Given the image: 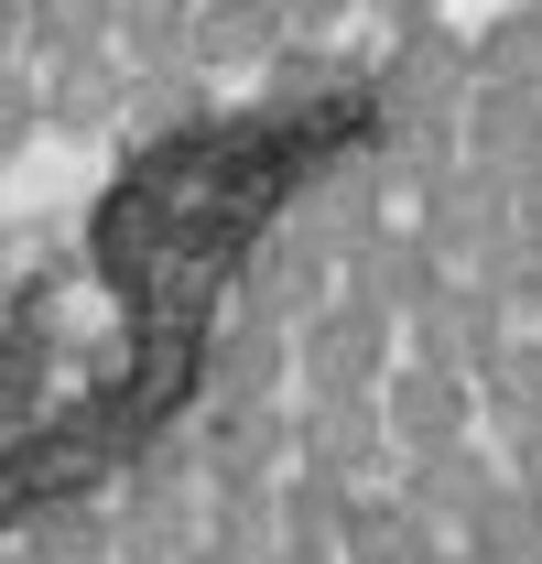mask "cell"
I'll return each instance as SVG.
<instances>
[{
    "label": "cell",
    "mask_w": 542,
    "mask_h": 564,
    "mask_svg": "<svg viewBox=\"0 0 542 564\" xmlns=\"http://www.w3.org/2000/svg\"><path fill=\"white\" fill-rule=\"evenodd\" d=\"M206 478H174V467H131L120 489V564H185L206 543V510H196Z\"/></svg>",
    "instance_id": "7c38bea8"
},
{
    "label": "cell",
    "mask_w": 542,
    "mask_h": 564,
    "mask_svg": "<svg viewBox=\"0 0 542 564\" xmlns=\"http://www.w3.org/2000/svg\"><path fill=\"white\" fill-rule=\"evenodd\" d=\"M22 564H120V499H44L22 521Z\"/></svg>",
    "instance_id": "e0dca14e"
},
{
    "label": "cell",
    "mask_w": 542,
    "mask_h": 564,
    "mask_svg": "<svg viewBox=\"0 0 542 564\" xmlns=\"http://www.w3.org/2000/svg\"><path fill=\"white\" fill-rule=\"evenodd\" d=\"M358 66H369V55H337L326 33H293V44L261 66V98L293 120V109H326V98H347V87H358Z\"/></svg>",
    "instance_id": "ffe728a7"
},
{
    "label": "cell",
    "mask_w": 542,
    "mask_h": 564,
    "mask_svg": "<svg viewBox=\"0 0 542 564\" xmlns=\"http://www.w3.org/2000/svg\"><path fill=\"white\" fill-rule=\"evenodd\" d=\"M206 120H217V66H141V87H131L141 141H196Z\"/></svg>",
    "instance_id": "d6986e66"
},
{
    "label": "cell",
    "mask_w": 542,
    "mask_h": 564,
    "mask_svg": "<svg viewBox=\"0 0 542 564\" xmlns=\"http://www.w3.org/2000/svg\"><path fill=\"white\" fill-rule=\"evenodd\" d=\"M477 564H542V489L532 478H499V489L467 510V532H456Z\"/></svg>",
    "instance_id": "44dd1931"
},
{
    "label": "cell",
    "mask_w": 542,
    "mask_h": 564,
    "mask_svg": "<svg viewBox=\"0 0 542 564\" xmlns=\"http://www.w3.org/2000/svg\"><path fill=\"white\" fill-rule=\"evenodd\" d=\"M412 217H423V239H434L445 261H488V250L510 239V217H521V185H510L499 163L456 152L445 174H423V185H412Z\"/></svg>",
    "instance_id": "277c9868"
},
{
    "label": "cell",
    "mask_w": 542,
    "mask_h": 564,
    "mask_svg": "<svg viewBox=\"0 0 542 564\" xmlns=\"http://www.w3.org/2000/svg\"><path fill=\"white\" fill-rule=\"evenodd\" d=\"M510 478V445H488V434H445V445H402V478L391 489L423 510V521H445V532H467V510Z\"/></svg>",
    "instance_id": "9c48e42d"
},
{
    "label": "cell",
    "mask_w": 542,
    "mask_h": 564,
    "mask_svg": "<svg viewBox=\"0 0 542 564\" xmlns=\"http://www.w3.org/2000/svg\"><path fill=\"white\" fill-rule=\"evenodd\" d=\"M337 293H347V261L304 228V217H282V228H261V239L239 250V304H261V315H282V326L326 315Z\"/></svg>",
    "instance_id": "8992f818"
},
{
    "label": "cell",
    "mask_w": 542,
    "mask_h": 564,
    "mask_svg": "<svg viewBox=\"0 0 542 564\" xmlns=\"http://www.w3.org/2000/svg\"><path fill=\"white\" fill-rule=\"evenodd\" d=\"M477 391H488V434L542 423V326H510V348L477 369Z\"/></svg>",
    "instance_id": "603a6c76"
},
{
    "label": "cell",
    "mask_w": 542,
    "mask_h": 564,
    "mask_svg": "<svg viewBox=\"0 0 542 564\" xmlns=\"http://www.w3.org/2000/svg\"><path fill=\"white\" fill-rule=\"evenodd\" d=\"M271 564H347V554H337V543H282Z\"/></svg>",
    "instance_id": "f546056e"
},
{
    "label": "cell",
    "mask_w": 542,
    "mask_h": 564,
    "mask_svg": "<svg viewBox=\"0 0 542 564\" xmlns=\"http://www.w3.org/2000/svg\"><path fill=\"white\" fill-rule=\"evenodd\" d=\"M467 152L521 185V174L542 163V87H477L467 98Z\"/></svg>",
    "instance_id": "ac0fdd59"
},
{
    "label": "cell",
    "mask_w": 542,
    "mask_h": 564,
    "mask_svg": "<svg viewBox=\"0 0 542 564\" xmlns=\"http://www.w3.org/2000/svg\"><path fill=\"white\" fill-rule=\"evenodd\" d=\"M196 33H206V0H120V55L131 66H206Z\"/></svg>",
    "instance_id": "7402d4cb"
},
{
    "label": "cell",
    "mask_w": 542,
    "mask_h": 564,
    "mask_svg": "<svg viewBox=\"0 0 542 564\" xmlns=\"http://www.w3.org/2000/svg\"><path fill=\"white\" fill-rule=\"evenodd\" d=\"M369 98H380V120H467V98H477V33H456L445 11L412 22V33H391V55L369 66Z\"/></svg>",
    "instance_id": "7a4b0ae2"
},
{
    "label": "cell",
    "mask_w": 542,
    "mask_h": 564,
    "mask_svg": "<svg viewBox=\"0 0 542 564\" xmlns=\"http://www.w3.org/2000/svg\"><path fill=\"white\" fill-rule=\"evenodd\" d=\"M131 87H141V66L120 55V44L44 55V98H55V131H66V141H109L120 120H131Z\"/></svg>",
    "instance_id": "4fadbf2b"
},
{
    "label": "cell",
    "mask_w": 542,
    "mask_h": 564,
    "mask_svg": "<svg viewBox=\"0 0 542 564\" xmlns=\"http://www.w3.org/2000/svg\"><path fill=\"white\" fill-rule=\"evenodd\" d=\"M445 272H456V261L423 239V217H412V228H380V239L347 250V293H369V304H391V315H412Z\"/></svg>",
    "instance_id": "5bb4252c"
},
{
    "label": "cell",
    "mask_w": 542,
    "mask_h": 564,
    "mask_svg": "<svg viewBox=\"0 0 542 564\" xmlns=\"http://www.w3.org/2000/svg\"><path fill=\"white\" fill-rule=\"evenodd\" d=\"M380 413H391L402 445H445V434H488V391H477V369L402 358V369L380 380Z\"/></svg>",
    "instance_id": "8fae6325"
},
{
    "label": "cell",
    "mask_w": 542,
    "mask_h": 564,
    "mask_svg": "<svg viewBox=\"0 0 542 564\" xmlns=\"http://www.w3.org/2000/svg\"><path fill=\"white\" fill-rule=\"evenodd\" d=\"M477 87H542V0H510L477 22Z\"/></svg>",
    "instance_id": "cb8c5ba5"
},
{
    "label": "cell",
    "mask_w": 542,
    "mask_h": 564,
    "mask_svg": "<svg viewBox=\"0 0 542 564\" xmlns=\"http://www.w3.org/2000/svg\"><path fill=\"white\" fill-rule=\"evenodd\" d=\"M477 272L510 293V315H521V326H542V228H521V217H510V239H499Z\"/></svg>",
    "instance_id": "484cf974"
},
{
    "label": "cell",
    "mask_w": 542,
    "mask_h": 564,
    "mask_svg": "<svg viewBox=\"0 0 542 564\" xmlns=\"http://www.w3.org/2000/svg\"><path fill=\"white\" fill-rule=\"evenodd\" d=\"M358 11H369V0H293V22H304V33H337V22H358Z\"/></svg>",
    "instance_id": "4316f807"
},
{
    "label": "cell",
    "mask_w": 542,
    "mask_h": 564,
    "mask_svg": "<svg viewBox=\"0 0 542 564\" xmlns=\"http://www.w3.org/2000/svg\"><path fill=\"white\" fill-rule=\"evenodd\" d=\"M293 348H304V380H293V391L369 402V391H380V380L412 358V337H402V315H391V304H369V293H337L326 315H304V326H293Z\"/></svg>",
    "instance_id": "6da1fadb"
},
{
    "label": "cell",
    "mask_w": 542,
    "mask_h": 564,
    "mask_svg": "<svg viewBox=\"0 0 542 564\" xmlns=\"http://www.w3.org/2000/svg\"><path fill=\"white\" fill-rule=\"evenodd\" d=\"M282 380H304L293 326L261 315V304H239V315L206 337V402H282Z\"/></svg>",
    "instance_id": "30bf717a"
},
{
    "label": "cell",
    "mask_w": 542,
    "mask_h": 564,
    "mask_svg": "<svg viewBox=\"0 0 542 564\" xmlns=\"http://www.w3.org/2000/svg\"><path fill=\"white\" fill-rule=\"evenodd\" d=\"M304 467L337 478V489H391V478H402V434H391V413H380V391H369V402L304 391Z\"/></svg>",
    "instance_id": "52a82bcc"
},
{
    "label": "cell",
    "mask_w": 542,
    "mask_h": 564,
    "mask_svg": "<svg viewBox=\"0 0 542 564\" xmlns=\"http://www.w3.org/2000/svg\"><path fill=\"white\" fill-rule=\"evenodd\" d=\"M445 543H456V532H445V521H423L402 489H358V499H347V532H337L347 564H434Z\"/></svg>",
    "instance_id": "9a60e30c"
},
{
    "label": "cell",
    "mask_w": 542,
    "mask_h": 564,
    "mask_svg": "<svg viewBox=\"0 0 542 564\" xmlns=\"http://www.w3.org/2000/svg\"><path fill=\"white\" fill-rule=\"evenodd\" d=\"M510 326H521V315H510V293L477 272V261H456V272H445V282L402 315L412 358H445V369H488V358L510 348Z\"/></svg>",
    "instance_id": "5b68a950"
},
{
    "label": "cell",
    "mask_w": 542,
    "mask_h": 564,
    "mask_svg": "<svg viewBox=\"0 0 542 564\" xmlns=\"http://www.w3.org/2000/svg\"><path fill=\"white\" fill-rule=\"evenodd\" d=\"M445 0H369V22H391V33H412V22H434Z\"/></svg>",
    "instance_id": "f1b7e54d"
},
{
    "label": "cell",
    "mask_w": 542,
    "mask_h": 564,
    "mask_svg": "<svg viewBox=\"0 0 542 564\" xmlns=\"http://www.w3.org/2000/svg\"><path fill=\"white\" fill-rule=\"evenodd\" d=\"M499 445H510V478H532V489H542V423H521V434H499Z\"/></svg>",
    "instance_id": "83f0119b"
},
{
    "label": "cell",
    "mask_w": 542,
    "mask_h": 564,
    "mask_svg": "<svg viewBox=\"0 0 542 564\" xmlns=\"http://www.w3.org/2000/svg\"><path fill=\"white\" fill-rule=\"evenodd\" d=\"M293 467H304V413L217 402V423H206V489H282Z\"/></svg>",
    "instance_id": "ba28073f"
},
{
    "label": "cell",
    "mask_w": 542,
    "mask_h": 564,
    "mask_svg": "<svg viewBox=\"0 0 542 564\" xmlns=\"http://www.w3.org/2000/svg\"><path fill=\"white\" fill-rule=\"evenodd\" d=\"M304 22H293V0H206V33H196V55L217 76H261L282 44H293Z\"/></svg>",
    "instance_id": "2e32d148"
},
{
    "label": "cell",
    "mask_w": 542,
    "mask_h": 564,
    "mask_svg": "<svg viewBox=\"0 0 542 564\" xmlns=\"http://www.w3.org/2000/svg\"><path fill=\"white\" fill-rule=\"evenodd\" d=\"M11 11H22V44H33V55L120 44V0H11Z\"/></svg>",
    "instance_id": "d4e9b609"
},
{
    "label": "cell",
    "mask_w": 542,
    "mask_h": 564,
    "mask_svg": "<svg viewBox=\"0 0 542 564\" xmlns=\"http://www.w3.org/2000/svg\"><path fill=\"white\" fill-rule=\"evenodd\" d=\"M391 196H402V174H391V152H380V131L347 141V152H326L315 174H304V196H293V217L326 239V250H358V239H380L391 228Z\"/></svg>",
    "instance_id": "3957f363"
}]
</instances>
